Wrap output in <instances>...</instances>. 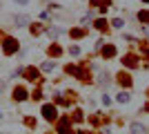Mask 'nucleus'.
I'll return each mask as SVG.
<instances>
[{
    "label": "nucleus",
    "mask_w": 149,
    "mask_h": 134,
    "mask_svg": "<svg viewBox=\"0 0 149 134\" xmlns=\"http://www.w3.org/2000/svg\"><path fill=\"white\" fill-rule=\"evenodd\" d=\"M20 43L16 38H11V36H7L5 40H2V51H5V56H13L16 51H18Z\"/></svg>",
    "instance_id": "obj_1"
},
{
    "label": "nucleus",
    "mask_w": 149,
    "mask_h": 134,
    "mask_svg": "<svg viewBox=\"0 0 149 134\" xmlns=\"http://www.w3.org/2000/svg\"><path fill=\"white\" fill-rule=\"evenodd\" d=\"M42 116H45V121H56L58 119V109L56 105H51V103H47V105H42Z\"/></svg>",
    "instance_id": "obj_2"
},
{
    "label": "nucleus",
    "mask_w": 149,
    "mask_h": 134,
    "mask_svg": "<svg viewBox=\"0 0 149 134\" xmlns=\"http://www.w3.org/2000/svg\"><path fill=\"white\" fill-rule=\"evenodd\" d=\"M100 56L105 58V60H109V58H113V56H116V45H111V43L102 45V49H100Z\"/></svg>",
    "instance_id": "obj_3"
},
{
    "label": "nucleus",
    "mask_w": 149,
    "mask_h": 134,
    "mask_svg": "<svg viewBox=\"0 0 149 134\" xmlns=\"http://www.w3.org/2000/svg\"><path fill=\"white\" fill-rule=\"evenodd\" d=\"M69 128H71V119L62 116L60 121H58V134H69Z\"/></svg>",
    "instance_id": "obj_4"
},
{
    "label": "nucleus",
    "mask_w": 149,
    "mask_h": 134,
    "mask_svg": "<svg viewBox=\"0 0 149 134\" xmlns=\"http://www.w3.org/2000/svg\"><path fill=\"white\" fill-rule=\"evenodd\" d=\"M123 65H125V67H129V69H136V67H138V56H136V54H127V56L123 58Z\"/></svg>",
    "instance_id": "obj_5"
},
{
    "label": "nucleus",
    "mask_w": 149,
    "mask_h": 134,
    "mask_svg": "<svg viewBox=\"0 0 149 134\" xmlns=\"http://www.w3.org/2000/svg\"><path fill=\"white\" fill-rule=\"evenodd\" d=\"M129 132H131V134H147V125L134 121V123H129Z\"/></svg>",
    "instance_id": "obj_6"
},
{
    "label": "nucleus",
    "mask_w": 149,
    "mask_h": 134,
    "mask_svg": "<svg viewBox=\"0 0 149 134\" xmlns=\"http://www.w3.org/2000/svg\"><path fill=\"white\" fill-rule=\"evenodd\" d=\"M25 76H27V81L36 83L38 78H40V69H36V67H27V69H25Z\"/></svg>",
    "instance_id": "obj_7"
},
{
    "label": "nucleus",
    "mask_w": 149,
    "mask_h": 134,
    "mask_svg": "<svg viewBox=\"0 0 149 134\" xmlns=\"http://www.w3.org/2000/svg\"><path fill=\"white\" fill-rule=\"evenodd\" d=\"M136 18H138V22L143 27H147L149 25V9H140V11L136 13Z\"/></svg>",
    "instance_id": "obj_8"
},
{
    "label": "nucleus",
    "mask_w": 149,
    "mask_h": 134,
    "mask_svg": "<svg viewBox=\"0 0 149 134\" xmlns=\"http://www.w3.org/2000/svg\"><path fill=\"white\" fill-rule=\"evenodd\" d=\"M13 22H16V27H27V25H29V16H25V13H16V16H13Z\"/></svg>",
    "instance_id": "obj_9"
},
{
    "label": "nucleus",
    "mask_w": 149,
    "mask_h": 134,
    "mask_svg": "<svg viewBox=\"0 0 149 134\" xmlns=\"http://www.w3.org/2000/svg\"><path fill=\"white\" fill-rule=\"evenodd\" d=\"M89 5H91V7H98L100 11H107L111 2H109V0H89Z\"/></svg>",
    "instance_id": "obj_10"
},
{
    "label": "nucleus",
    "mask_w": 149,
    "mask_h": 134,
    "mask_svg": "<svg viewBox=\"0 0 149 134\" xmlns=\"http://www.w3.org/2000/svg\"><path fill=\"white\" fill-rule=\"evenodd\" d=\"M25 98H27V89L25 87H16V89H13V101L22 103Z\"/></svg>",
    "instance_id": "obj_11"
},
{
    "label": "nucleus",
    "mask_w": 149,
    "mask_h": 134,
    "mask_svg": "<svg viewBox=\"0 0 149 134\" xmlns=\"http://www.w3.org/2000/svg\"><path fill=\"white\" fill-rule=\"evenodd\" d=\"M118 83L123 85V87H131V76H129V74H125V72H120V74H118Z\"/></svg>",
    "instance_id": "obj_12"
},
{
    "label": "nucleus",
    "mask_w": 149,
    "mask_h": 134,
    "mask_svg": "<svg viewBox=\"0 0 149 134\" xmlns=\"http://www.w3.org/2000/svg\"><path fill=\"white\" fill-rule=\"evenodd\" d=\"M116 101H118V103H129V101H131V94L127 92V89H123V92H118V94H116Z\"/></svg>",
    "instance_id": "obj_13"
},
{
    "label": "nucleus",
    "mask_w": 149,
    "mask_h": 134,
    "mask_svg": "<svg viewBox=\"0 0 149 134\" xmlns=\"http://www.w3.org/2000/svg\"><path fill=\"white\" fill-rule=\"evenodd\" d=\"M40 69L42 72H54L56 69V60H45V63L40 65Z\"/></svg>",
    "instance_id": "obj_14"
},
{
    "label": "nucleus",
    "mask_w": 149,
    "mask_h": 134,
    "mask_svg": "<svg viewBox=\"0 0 149 134\" xmlns=\"http://www.w3.org/2000/svg\"><path fill=\"white\" fill-rule=\"evenodd\" d=\"M93 27H96L98 32H107V20L105 18H98L96 22H93Z\"/></svg>",
    "instance_id": "obj_15"
},
{
    "label": "nucleus",
    "mask_w": 149,
    "mask_h": 134,
    "mask_svg": "<svg viewBox=\"0 0 149 134\" xmlns=\"http://www.w3.org/2000/svg\"><path fill=\"white\" fill-rule=\"evenodd\" d=\"M60 34H62V32L58 29V27H49V29H47V36H49V38H54V40H56Z\"/></svg>",
    "instance_id": "obj_16"
},
{
    "label": "nucleus",
    "mask_w": 149,
    "mask_h": 134,
    "mask_svg": "<svg viewBox=\"0 0 149 134\" xmlns=\"http://www.w3.org/2000/svg\"><path fill=\"white\" fill-rule=\"evenodd\" d=\"M111 27H113V29H123V27H125V20L123 18H113L111 20Z\"/></svg>",
    "instance_id": "obj_17"
},
{
    "label": "nucleus",
    "mask_w": 149,
    "mask_h": 134,
    "mask_svg": "<svg viewBox=\"0 0 149 134\" xmlns=\"http://www.w3.org/2000/svg\"><path fill=\"white\" fill-rule=\"evenodd\" d=\"M49 54H51V56H60V54H62V49H60V47H58L56 43H54V45H51V47H49Z\"/></svg>",
    "instance_id": "obj_18"
},
{
    "label": "nucleus",
    "mask_w": 149,
    "mask_h": 134,
    "mask_svg": "<svg viewBox=\"0 0 149 134\" xmlns=\"http://www.w3.org/2000/svg\"><path fill=\"white\" fill-rule=\"evenodd\" d=\"M85 36V29H71V38H82Z\"/></svg>",
    "instance_id": "obj_19"
},
{
    "label": "nucleus",
    "mask_w": 149,
    "mask_h": 134,
    "mask_svg": "<svg viewBox=\"0 0 149 134\" xmlns=\"http://www.w3.org/2000/svg\"><path fill=\"white\" fill-rule=\"evenodd\" d=\"M100 85H102V87H105V85H109L111 83V81H109V74H100V81H98Z\"/></svg>",
    "instance_id": "obj_20"
},
{
    "label": "nucleus",
    "mask_w": 149,
    "mask_h": 134,
    "mask_svg": "<svg viewBox=\"0 0 149 134\" xmlns=\"http://www.w3.org/2000/svg\"><path fill=\"white\" fill-rule=\"evenodd\" d=\"M69 54H71V56H78V54H80V47H78V45H71V47H69Z\"/></svg>",
    "instance_id": "obj_21"
},
{
    "label": "nucleus",
    "mask_w": 149,
    "mask_h": 134,
    "mask_svg": "<svg viewBox=\"0 0 149 134\" xmlns=\"http://www.w3.org/2000/svg\"><path fill=\"white\" fill-rule=\"evenodd\" d=\"M20 74H25V69H22V67H18V69H13V72H11V78H18Z\"/></svg>",
    "instance_id": "obj_22"
},
{
    "label": "nucleus",
    "mask_w": 149,
    "mask_h": 134,
    "mask_svg": "<svg viewBox=\"0 0 149 134\" xmlns=\"http://www.w3.org/2000/svg\"><path fill=\"white\" fill-rule=\"evenodd\" d=\"M102 105H107V107H109V105H111V98H109V96H102Z\"/></svg>",
    "instance_id": "obj_23"
},
{
    "label": "nucleus",
    "mask_w": 149,
    "mask_h": 134,
    "mask_svg": "<svg viewBox=\"0 0 149 134\" xmlns=\"http://www.w3.org/2000/svg\"><path fill=\"white\" fill-rule=\"evenodd\" d=\"M74 121H82V112H80V109H76V114H74Z\"/></svg>",
    "instance_id": "obj_24"
},
{
    "label": "nucleus",
    "mask_w": 149,
    "mask_h": 134,
    "mask_svg": "<svg viewBox=\"0 0 149 134\" xmlns=\"http://www.w3.org/2000/svg\"><path fill=\"white\" fill-rule=\"evenodd\" d=\"M125 40H127V43H136V38H134L131 34H125Z\"/></svg>",
    "instance_id": "obj_25"
},
{
    "label": "nucleus",
    "mask_w": 149,
    "mask_h": 134,
    "mask_svg": "<svg viewBox=\"0 0 149 134\" xmlns=\"http://www.w3.org/2000/svg\"><path fill=\"white\" fill-rule=\"evenodd\" d=\"M31 96H33V98H36V101H38V98H42V92H40V89H36V92H33V94H31Z\"/></svg>",
    "instance_id": "obj_26"
},
{
    "label": "nucleus",
    "mask_w": 149,
    "mask_h": 134,
    "mask_svg": "<svg viewBox=\"0 0 149 134\" xmlns=\"http://www.w3.org/2000/svg\"><path fill=\"white\" fill-rule=\"evenodd\" d=\"M13 2H16V5H22V7L29 5V0H13Z\"/></svg>",
    "instance_id": "obj_27"
},
{
    "label": "nucleus",
    "mask_w": 149,
    "mask_h": 134,
    "mask_svg": "<svg viewBox=\"0 0 149 134\" xmlns=\"http://www.w3.org/2000/svg\"><path fill=\"white\" fill-rule=\"evenodd\" d=\"M143 54H145V56L149 58V47H143Z\"/></svg>",
    "instance_id": "obj_28"
},
{
    "label": "nucleus",
    "mask_w": 149,
    "mask_h": 134,
    "mask_svg": "<svg viewBox=\"0 0 149 134\" xmlns=\"http://www.w3.org/2000/svg\"><path fill=\"white\" fill-rule=\"evenodd\" d=\"M143 32H145V34L149 36V25H147V27H143Z\"/></svg>",
    "instance_id": "obj_29"
},
{
    "label": "nucleus",
    "mask_w": 149,
    "mask_h": 134,
    "mask_svg": "<svg viewBox=\"0 0 149 134\" xmlns=\"http://www.w3.org/2000/svg\"><path fill=\"white\" fill-rule=\"evenodd\" d=\"M145 109H147V112H149V103H147V105H145Z\"/></svg>",
    "instance_id": "obj_30"
},
{
    "label": "nucleus",
    "mask_w": 149,
    "mask_h": 134,
    "mask_svg": "<svg viewBox=\"0 0 149 134\" xmlns=\"http://www.w3.org/2000/svg\"><path fill=\"white\" fill-rule=\"evenodd\" d=\"M0 119H2V112H0Z\"/></svg>",
    "instance_id": "obj_31"
},
{
    "label": "nucleus",
    "mask_w": 149,
    "mask_h": 134,
    "mask_svg": "<svg viewBox=\"0 0 149 134\" xmlns=\"http://www.w3.org/2000/svg\"><path fill=\"white\" fill-rule=\"evenodd\" d=\"M143 2H149V0H143Z\"/></svg>",
    "instance_id": "obj_32"
}]
</instances>
